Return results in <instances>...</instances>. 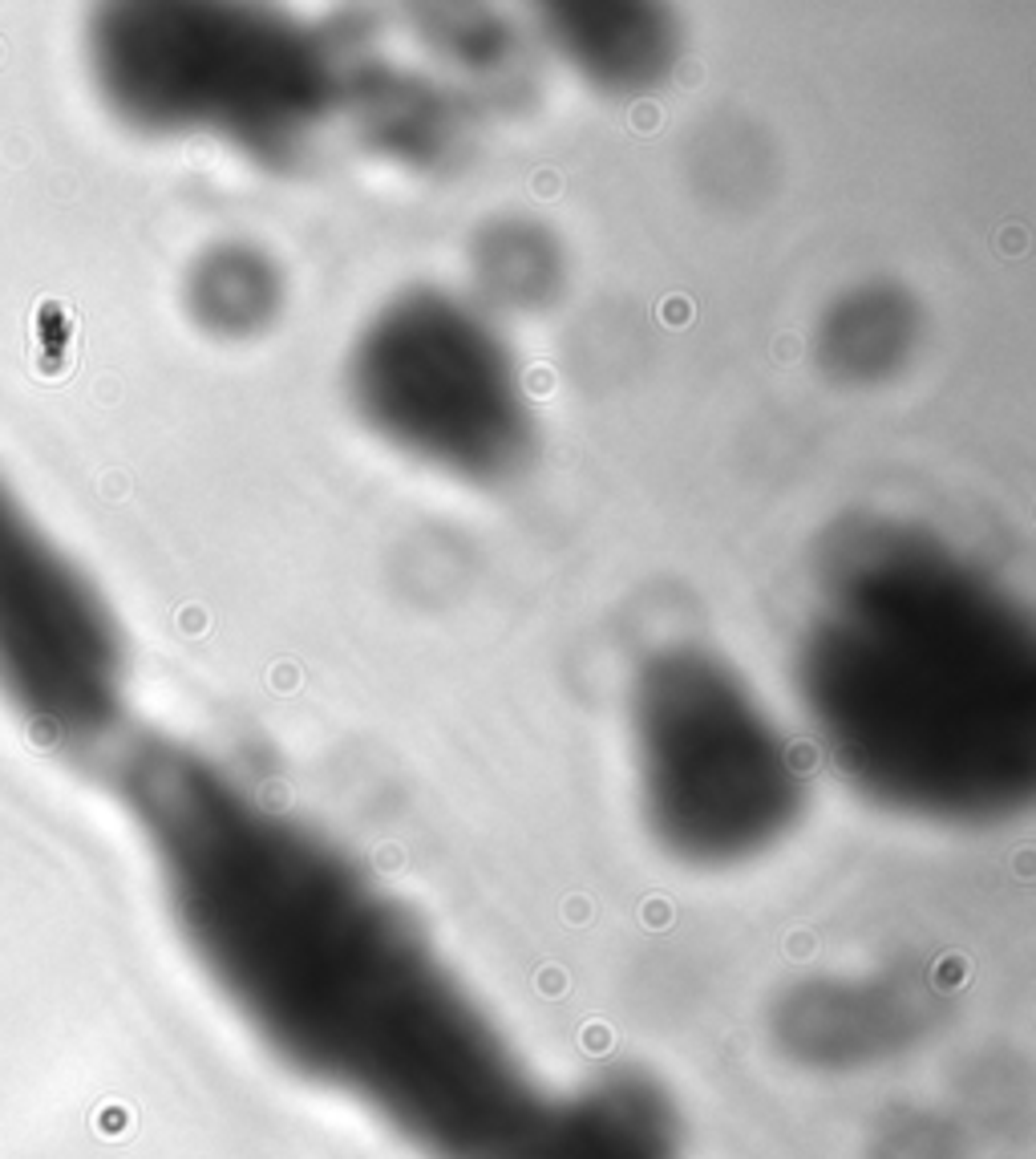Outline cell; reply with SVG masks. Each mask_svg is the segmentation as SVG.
<instances>
[{
	"mask_svg": "<svg viewBox=\"0 0 1036 1159\" xmlns=\"http://www.w3.org/2000/svg\"><path fill=\"white\" fill-rule=\"evenodd\" d=\"M118 787L194 953L292 1062L441 1148L514 1135L490 1037L341 848L182 746H139Z\"/></svg>",
	"mask_w": 1036,
	"mask_h": 1159,
	"instance_id": "cell-1",
	"label": "cell"
},
{
	"mask_svg": "<svg viewBox=\"0 0 1036 1159\" xmlns=\"http://www.w3.org/2000/svg\"><path fill=\"white\" fill-rule=\"evenodd\" d=\"M798 689L838 771L879 803L955 823L1028 803L1032 616L932 532L859 519L830 539Z\"/></svg>",
	"mask_w": 1036,
	"mask_h": 1159,
	"instance_id": "cell-2",
	"label": "cell"
},
{
	"mask_svg": "<svg viewBox=\"0 0 1036 1159\" xmlns=\"http://www.w3.org/2000/svg\"><path fill=\"white\" fill-rule=\"evenodd\" d=\"M94 65L126 122L207 134L255 162H296L348 78L320 28L243 5L105 9Z\"/></svg>",
	"mask_w": 1036,
	"mask_h": 1159,
	"instance_id": "cell-3",
	"label": "cell"
},
{
	"mask_svg": "<svg viewBox=\"0 0 1036 1159\" xmlns=\"http://www.w3.org/2000/svg\"><path fill=\"white\" fill-rule=\"evenodd\" d=\"M632 738L644 811L684 860H745L798 815L802 778L782 730L709 649L673 645L639 665Z\"/></svg>",
	"mask_w": 1036,
	"mask_h": 1159,
	"instance_id": "cell-4",
	"label": "cell"
},
{
	"mask_svg": "<svg viewBox=\"0 0 1036 1159\" xmlns=\"http://www.w3.org/2000/svg\"><path fill=\"white\" fill-rule=\"evenodd\" d=\"M348 394L393 450L466 483H498L527 462L535 421L514 353L462 296H393L348 357Z\"/></svg>",
	"mask_w": 1036,
	"mask_h": 1159,
	"instance_id": "cell-5",
	"label": "cell"
},
{
	"mask_svg": "<svg viewBox=\"0 0 1036 1159\" xmlns=\"http://www.w3.org/2000/svg\"><path fill=\"white\" fill-rule=\"evenodd\" d=\"M0 689L37 734L89 742L118 721L110 612L0 487Z\"/></svg>",
	"mask_w": 1036,
	"mask_h": 1159,
	"instance_id": "cell-6",
	"label": "cell"
},
{
	"mask_svg": "<svg viewBox=\"0 0 1036 1159\" xmlns=\"http://www.w3.org/2000/svg\"><path fill=\"white\" fill-rule=\"evenodd\" d=\"M546 45L607 94H644L680 62V25L660 5H546Z\"/></svg>",
	"mask_w": 1036,
	"mask_h": 1159,
	"instance_id": "cell-7",
	"label": "cell"
},
{
	"mask_svg": "<svg viewBox=\"0 0 1036 1159\" xmlns=\"http://www.w3.org/2000/svg\"><path fill=\"white\" fill-rule=\"evenodd\" d=\"M916 341V308L887 284H862L826 312L818 328V353L834 378L879 382L903 365Z\"/></svg>",
	"mask_w": 1036,
	"mask_h": 1159,
	"instance_id": "cell-8",
	"label": "cell"
},
{
	"mask_svg": "<svg viewBox=\"0 0 1036 1159\" xmlns=\"http://www.w3.org/2000/svg\"><path fill=\"white\" fill-rule=\"evenodd\" d=\"M344 98H353L357 118L369 130V139L385 155H401L417 167H430L434 159L450 155L458 146V114L450 102H441L414 78H398L393 69L348 73Z\"/></svg>",
	"mask_w": 1036,
	"mask_h": 1159,
	"instance_id": "cell-9",
	"label": "cell"
},
{
	"mask_svg": "<svg viewBox=\"0 0 1036 1159\" xmlns=\"http://www.w3.org/2000/svg\"><path fill=\"white\" fill-rule=\"evenodd\" d=\"M284 305V280L264 252L223 244L191 272V308L219 337L259 333Z\"/></svg>",
	"mask_w": 1036,
	"mask_h": 1159,
	"instance_id": "cell-10",
	"label": "cell"
},
{
	"mask_svg": "<svg viewBox=\"0 0 1036 1159\" xmlns=\"http://www.w3.org/2000/svg\"><path fill=\"white\" fill-rule=\"evenodd\" d=\"M474 264L482 289H490L502 305L514 308L543 305L559 284V252L551 235L523 219L494 223L474 248Z\"/></svg>",
	"mask_w": 1036,
	"mask_h": 1159,
	"instance_id": "cell-11",
	"label": "cell"
}]
</instances>
